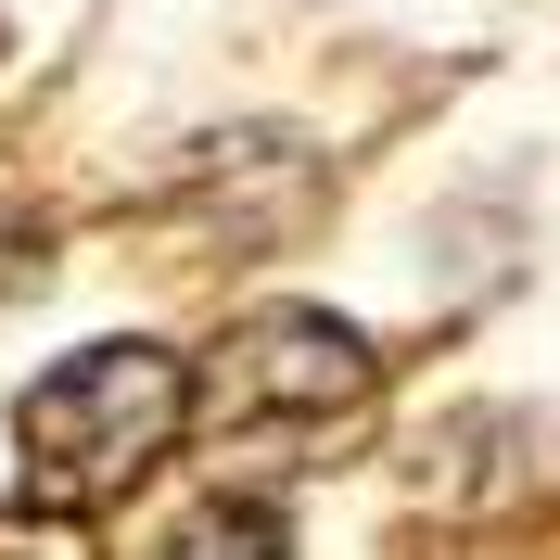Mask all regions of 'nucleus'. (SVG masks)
<instances>
[{
    "mask_svg": "<svg viewBox=\"0 0 560 560\" xmlns=\"http://www.w3.org/2000/svg\"><path fill=\"white\" fill-rule=\"evenodd\" d=\"M383 395V357L318 306H255L230 345L191 370V433L205 446H331Z\"/></svg>",
    "mask_w": 560,
    "mask_h": 560,
    "instance_id": "f03ea898",
    "label": "nucleus"
},
{
    "mask_svg": "<svg viewBox=\"0 0 560 560\" xmlns=\"http://www.w3.org/2000/svg\"><path fill=\"white\" fill-rule=\"evenodd\" d=\"M0 560H103V548H90V523H65V510H0Z\"/></svg>",
    "mask_w": 560,
    "mask_h": 560,
    "instance_id": "20e7f679",
    "label": "nucleus"
},
{
    "mask_svg": "<svg viewBox=\"0 0 560 560\" xmlns=\"http://www.w3.org/2000/svg\"><path fill=\"white\" fill-rule=\"evenodd\" d=\"M178 433H191V357L140 345V331L51 357L26 395H13L26 510H65V523H90V510H115V497H140L153 471H166Z\"/></svg>",
    "mask_w": 560,
    "mask_h": 560,
    "instance_id": "f257e3e1",
    "label": "nucleus"
},
{
    "mask_svg": "<svg viewBox=\"0 0 560 560\" xmlns=\"http://www.w3.org/2000/svg\"><path fill=\"white\" fill-rule=\"evenodd\" d=\"M140 560H293V510L255 485H217V497H178V523L153 535Z\"/></svg>",
    "mask_w": 560,
    "mask_h": 560,
    "instance_id": "7ed1b4c3",
    "label": "nucleus"
},
{
    "mask_svg": "<svg viewBox=\"0 0 560 560\" xmlns=\"http://www.w3.org/2000/svg\"><path fill=\"white\" fill-rule=\"evenodd\" d=\"M26 255H38V230H26V217H13V205H0V293L26 280Z\"/></svg>",
    "mask_w": 560,
    "mask_h": 560,
    "instance_id": "39448f33",
    "label": "nucleus"
}]
</instances>
